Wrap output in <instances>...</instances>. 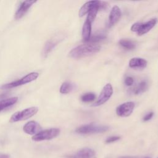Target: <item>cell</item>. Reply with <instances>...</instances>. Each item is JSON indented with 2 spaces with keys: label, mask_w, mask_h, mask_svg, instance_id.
I'll return each instance as SVG.
<instances>
[{
  "label": "cell",
  "mask_w": 158,
  "mask_h": 158,
  "mask_svg": "<svg viewBox=\"0 0 158 158\" xmlns=\"http://www.w3.org/2000/svg\"><path fill=\"white\" fill-rule=\"evenodd\" d=\"M95 155L93 149L85 148L78 151L76 154L70 156L69 158H92Z\"/></svg>",
  "instance_id": "obj_13"
},
{
  "label": "cell",
  "mask_w": 158,
  "mask_h": 158,
  "mask_svg": "<svg viewBox=\"0 0 158 158\" xmlns=\"http://www.w3.org/2000/svg\"><path fill=\"white\" fill-rule=\"evenodd\" d=\"M135 104L134 102L128 101L119 105L116 109V113L120 117H128L130 115L135 108Z\"/></svg>",
  "instance_id": "obj_7"
},
{
  "label": "cell",
  "mask_w": 158,
  "mask_h": 158,
  "mask_svg": "<svg viewBox=\"0 0 158 158\" xmlns=\"http://www.w3.org/2000/svg\"><path fill=\"white\" fill-rule=\"evenodd\" d=\"M148 88L147 81L143 80L141 81L133 89V92L135 94H139L144 93Z\"/></svg>",
  "instance_id": "obj_19"
},
{
  "label": "cell",
  "mask_w": 158,
  "mask_h": 158,
  "mask_svg": "<svg viewBox=\"0 0 158 158\" xmlns=\"http://www.w3.org/2000/svg\"><path fill=\"white\" fill-rule=\"evenodd\" d=\"M106 38V36L105 35H104V34H98V35H94L93 36H91L89 40L86 43L96 44V43L103 40Z\"/></svg>",
  "instance_id": "obj_22"
},
{
  "label": "cell",
  "mask_w": 158,
  "mask_h": 158,
  "mask_svg": "<svg viewBox=\"0 0 158 158\" xmlns=\"http://www.w3.org/2000/svg\"><path fill=\"white\" fill-rule=\"evenodd\" d=\"M18 101L17 97H12L7 99H4L0 101V112L6 108H7Z\"/></svg>",
  "instance_id": "obj_17"
},
{
  "label": "cell",
  "mask_w": 158,
  "mask_h": 158,
  "mask_svg": "<svg viewBox=\"0 0 158 158\" xmlns=\"http://www.w3.org/2000/svg\"><path fill=\"white\" fill-rule=\"evenodd\" d=\"M96 98V95L93 93H87L81 96V100L84 102H90Z\"/></svg>",
  "instance_id": "obj_21"
},
{
  "label": "cell",
  "mask_w": 158,
  "mask_h": 158,
  "mask_svg": "<svg viewBox=\"0 0 158 158\" xmlns=\"http://www.w3.org/2000/svg\"><path fill=\"white\" fill-rule=\"evenodd\" d=\"M109 130V127L106 125H95L94 123L86 124L78 127L75 131L79 134H91L103 133Z\"/></svg>",
  "instance_id": "obj_3"
},
{
  "label": "cell",
  "mask_w": 158,
  "mask_h": 158,
  "mask_svg": "<svg viewBox=\"0 0 158 158\" xmlns=\"http://www.w3.org/2000/svg\"><path fill=\"white\" fill-rule=\"evenodd\" d=\"M38 111V108L37 107H30L25 109L21 111H18L15 112L12 115L10 118V123H14L19 121L27 120L34 115H35Z\"/></svg>",
  "instance_id": "obj_2"
},
{
  "label": "cell",
  "mask_w": 158,
  "mask_h": 158,
  "mask_svg": "<svg viewBox=\"0 0 158 158\" xmlns=\"http://www.w3.org/2000/svg\"><path fill=\"white\" fill-rule=\"evenodd\" d=\"M36 2V1H24L21 2L18 9L15 13L14 17L16 20L22 19L28 12L31 6Z\"/></svg>",
  "instance_id": "obj_8"
},
{
  "label": "cell",
  "mask_w": 158,
  "mask_h": 158,
  "mask_svg": "<svg viewBox=\"0 0 158 158\" xmlns=\"http://www.w3.org/2000/svg\"><path fill=\"white\" fill-rule=\"evenodd\" d=\"M41 126L40 124L34 120L30 121L25 123L23 127V130L25 133L31 135H35L41 131Z\"/></svg>",
  "instance_id": "obj_9"
},
{
  "label": "cell",
  "mask_w": 158,
  "mask_h": 158,
  "mask_svg": "<svg viewBox=\"0 0 158 158\" xmlns=\"http://www.w3.org/2000/svg\"><path fill=\"white\" fill-rule=\"evenodd\" d=\"M118 43L123 48L128 50H131L136 48V44L133 41L128 39H121L118 41Z\"/></svg>",
  "instance_id": "obj_18"
},
{
  "label": "cell",
  "mask_w": 158,
  "mask_h": 158,
  "mask_svg": "<svg viewBox=\"0 0 158 158\" xmlns=\"http://www.w3.org/2000/svg\"><path fill=\"white\" fill-rule=\"evenodd\" d=\"M60 38L56 36L50 40H49L44 44L43 49V55L44 57H46L49 53H50L53 49L59 43Z\"/></svg>",
  "instance_id": "obj_11"
},
{
  "label": "cell",
  "mask_w": 158,
  "mask_h": 158,
  "mask_svg": "<svg viewBox=\"0 0 158 158\" xmlns=\"http://www.w3.org/2000/svg\"><path fill=\"white\" fill-rule=\"evenodd\" d=\"M0 158H9V156L5 154H0Z\"/></svg>",
  "instance_id": "obj_28"
},
{
  "label": "cell",
  "mask_w": 158,
  "mask_h": 158,
  "mask_svg": "<svg viewBox=\"0 0 158 158\" xmlns=\"http://www.w3.org/2000/svg\"><path fill=\"white\" fill-rule=\"evenodd\" d=\"M153 115H154V113L152 112H150L149 113H148L146 115H145L143 117V121L146 122V121H148L150 119L152 118V117H153Z\"/></svg>",
  "instance_id": "obj_26"
},
{
  "label": "cell",
  "mask_w": 158,
  "mask_h": 158,
  "mask_svg": "<svg viewBox=\"0 0 158 158\" xmlns=\"http://www.w3.org/2000/svg\"><path fill=\"white\" fill-rule=\"evenodd\" d=\"M120 137L118 136H110L108 137L106 139V143H113L115 142L116 141H118V139H120Z\"/></svg>",
  "instance_id": "obj_24"
},
{
  "label": "cell",
  "mask_w": 158,
  "mask_h": 158,
  "mask_svg": "<svg viewBox=\"0 0 158 158\" xmlns=\"http://www.w3.org/2000/svg\"><path fill=\"white\" fill-rule=\"evenodd\" d=\"M124 82H125V84L127 85V86H131L133 83H134V79L133 77H130V76H128L125 78V80H124Z\"/></svg>",
  "instance_id": "obj_23"
},
{
  "label": "cell",
  "mask_w": 158,
  "mask_h": 158,
  "mask_svg": "<svg viewBox=\"0 0 158 158\" xmlns=\"http://www.w3.org/2000/svg\"><path fill=\"white\" fill-rule=\"evenodd\" d=\"M91 23L88 20H86L84 22L82 28V36L84 41L87 42L91 38Z\"/></svg>",
  "instance_id": "obj_15"
},
{
  "label": "cell",
  "mask_w": 158,
  "mask_h": 158,
  "mask_svg": "<svg viewBox=\"0 0 158 158\" xmlns=\"http://www.w3.org/2000/svg\"><path fill=\"white\" fill-rule=\"evenodd\" d=\"M97 1H90L85 3L80 9L78 12L79 17H83L85 14H88L90 9L96 4Z\"/></svg>",
  "instance_id": "obj_16"
},
{
  "label": "cell",
  "mask_w": 158,
  "mask_h": 158,
  "mask_svg": "<svg viewBox=\"0 0 158 158\" xmlns=\"http://www.w3.org/2000/svg\"><path fill=\"white\" fill-rule=\"evenodd\" d=\"M157 23V19L154 18L151 19L149 21L145 22V23H141L139 25V28L138 29V31L136 32L137 34L140 36L143 35L145 33H147L148 31H149Z\"/></svg>",
  "instance_id": "obj_10"
},
{
  "label": "cell",
  "mask_w": 158,
  "mask_h": 158,
  "mask_svg": "<svg viewBox=\"0 0 158 158\" xmlns=\"http://www.w3.org/2000/svg\"><path fill=\"white\" fill-rule=\"evenodd\" d=\"M140 23H141V22H136V23H135L134 24H133V25L131 27V30L132 31L137 32L138 31L139 28Z\"/></svg>",
  "instance_id": "obj_25"
},
{
  "label": "cell",
  "mask_w": 158,
  "mask_h": 158,
  "mask_svg": "<svg viewBox=\"0 0 158 158\" xmlns=\"http://www.w3.org/2000/svg\"><path fill=\"white\" fill-rule=\"evenodd\" d=\"M147 60L141 57H133L129 61V67L133 69L144 68L147 65Z\"/></svg>",
  "instance_id": "obj_14"
},
{
  "label": "cell",
  "mask_w": 158,
  "mask_h": 158,
  "mask_svg": "<svg viewBox=\"0 0 158 158\" xmlns=\"http://www.w3.org/2000/svg\"><path fill=\"white\" fill-rule=\"evenodd\" d=\"M73 88V85L72 83L69 81L64 82L60 87V93L62 94H68Z\"/></svg>",
  "instance_id": "obj_20"
},
{
  "label": "cell",
  "mask_w": 158,
  "mask_h": 158,
  "mask_svg": "<svg viewBox=\"0 0 158 158\" xmlns=\"http://www.w3.org/2000/svg\"><path fill=\"white\" fill-rule=\"evenodd\" d=\"M118 158H143V157H141L138 156H122V157H119Z\"/></svg>",
  "instance_id": "obj_27"
},
{
  "label": "cell",
  "mask_w": 158,
  "mask_h": 158,
  "mask_svg": "<svg viewBox=\"0 0 158 158\" xmlns=\"http://www.w3.org/2000/svg\"><path fill=\"white\" fill-rule=\"evenodd\" d=\"M60 133V130L57 128H52L40 131L32 137L35 141H41L43 140H49L57 137Z\"/></svg>",
  "instance_id": "obj_5"
},
{
  "label": "cell",
  "mask_w": 158,
  "mask_h": 158,
  "mask_svg": "<svg viewBox=\"0 0 158 158\" xmlns=\"http://www.w3.org/2000/svg\"><path fill=\"white\" fill-rule=\"evenodd\" d=\"M101 46L94 43H85L77 46L70 50L69 53V57L73 59H80L94 53L98 52Z\"/></svg>",
  "instance_id": "obj_1"
},
{
  "label": "cell",
  "mask_w": 158,
  "mask_h": 158,
  "mask_svg": "<svg viewBox=\"0 0 158 158\" xmlns=\"http://www.w3.org/2000/svg\"><path fill=\"white\" fill-rule=\"evenodd\" d=\"M147 158H149V157H147Z\"/></svg>",
  "instance_id": "obj_29"
},
{
  "label": "cell",
  "mask_w": 158,
  "mask_h": 158,
  "mask_svg": "<svg viewBox=\"0 0 158 158\" xmlns=\"http://www.w3.org/2000/svg\"><path fill=\"white\" fill-rule=\"evenodd\" d=\"M39 77V73L38 72H31L30 73H28L25 76L23 77L20 79H19L17 80H15L14 81H12L11 83H6L1 86L2 89H10L15 87H17L28 83H30L34 80H35L38 77Z\"/></svg>",
  "instance_id": "obj_4"
},
{
  "label": "cell",
  "mask_w": 158,
  "mask_h": 158,
  "mask_svg": "<svg viewBox=\"0 0 158 158\" xmlns=\"http://www.w3.org/2000/svg\"><path fill=\"white\" fill-rule=\"evenodd\" d=\"M157 158H158V157H157Z\"/></svg>",
  "instance_id": "obj_30"
},
{
  "label": "cell",
  "mask_w": 158,
  "mask_h": 158,
  "mask_svg": "<svg viewBox=\"0 0 158 158\" xmlns=\"http://www.w3.org/2000/svg\"><path fill=\"white\" fill-rule=\"evenodd\" d=\"M113 94V88L111 84H106L102 88L97 101L92 104V106H99L107 102Z\"/></svg>",
  "instance_id": "obj_6"
},
{
  "label": "cell",
  "mask_w": 158,
  "mask_h": 158,
  "mask_svg": "<svg viewBox=\"0 0 158 158\" xmlns=\"http://www.w3.org/2000/svg\"><path fill=\"white\" fill-rule=\"evenodd\" d=\"M121 14V10L118 6H114L112 7L109 16V24L110 27L114 25L119 20Z\"/></svg>",
  "instance_id": "obj_12"
}]
</instances>
